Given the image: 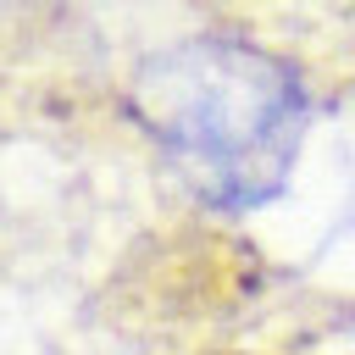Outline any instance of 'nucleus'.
<instances>
[{"label":"nucleus","mask_w":355,"mask_h":355,"mask_svg":"<svg viewBox=\"0 0 355 355\" xmlns=\"http://www.w3.org/2000/svg\"><path fill=\"white\" fill-rule=\"evenodd\" d=\"M133 111L205 205L250 211L283 189L311 94L255 44L189 39L139 67Z\"/></svg>","instance_id":"obj_1"}]
</instances>
